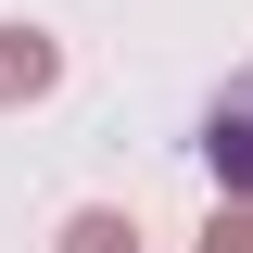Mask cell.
I'll return each instance as SVG.
<instances>
[{
    "label": "cell",
    "instance_id": "cell-1",
    "mask_svg": "<svg viewBox=\"0 0 253 253\" xmlns=\"http://www.w3.org/2000/svg\"><path fill=\"white\" fill-rule=\"evenodd\" d=\"M203 177H215V190H253V63L215 89V114H203Z\"/></svg>",
    "mask_w": 253,
    "mask_h": 253
},
{
    "label": "cell",
    "instance_id": "cell-2",
    "mask_svg": "<svg viewBox=\"0 0 253 253\" xmlns=\"http://www.w3.org/2000/svg\"><path fill=\"white\" fill-rule=\"evenodd\" d=\"M51 89H63V38L13 13V26H0V114H26V101H51Z\"/></svg>",
    "mask_w": 253,
    "mask_h": 253
},
{
    "label": "cell",
    "instance_id": "cell-3",
    "mask_svg": "<svg viewBox=\"0 0 253 253\" xmlns=\"http://www.w3.org/2000/svg\"><path fill=\"white\" fill-rule=\"evenodd\" d=\"M51 253H139V228H126L114 203H76V215L51 228Z\"/></svg>",
    "mask_w": 253,
    "mask_h": 253
},
{
    "label": "cell",
    "instance_id": "cell-4",
    "mask_svg": "<svg viewBox=\"0 0 253 253\" xmlns=\"http://www.w3.org/2000/svg\"><path fill=\"white\" fill-rule=\"evenodd\" d=\"M203 253H253V190H215V215H203Z\"/></svg>",
    "mask_w": 253,
    "mask_h": 253
}]
</instances>
